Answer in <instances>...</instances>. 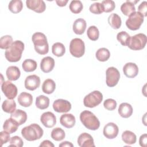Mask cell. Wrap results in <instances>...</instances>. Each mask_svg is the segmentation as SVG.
<instances>
[{
  "label": "cell",
  "mask_w": 147,
  "mask_h": 147,
  "mask_svg": "<svg viewBox=\"0 0 147 147\" xmlns=\"http://www.w3.org/2000/svg\"><path fill=\"white\" fill-rule=\"evenodd\" d=\"M7 78L10 81H15L19 79L21 75L20 69L16 66L9 67L6 71Z\"/></svg>",
  "instance_id": "25"
},
{
  "label": "cell",
  "mask_w": 147,
  "mask_h": 147,
  "mask_svg": "<svg viewBox=\"0 0 147 147\" xmlns=\"http://www.w3.org/2000/svg\"><path fill=\"white\" fill-rule=\"evenodd\" d=\"M42 146H48V147H54V144L49 140H44L43 141L40 145V147Z\"/></svg>",
  "instance_id": "48"
},
{
  "label": "cell",
  "mask_w": 147,
  "mask_h": 147,
  "mask_svg": "<svg viewBox=\"0 0 147 147\" xmlns=\"http://www.w3.org/2000/svg\"><path fill=\"white\" fill-rule=\"evenodd\" d=\"M118 132L119 129L118 126L113 122L107 123L103 127V135L108 139L115 138L118 136Z\"/></svg>",
  "instance_id": "12"
},
{
  "label": "cell",
  "mask_w": 147,
  "mask_h": 147,
  "mask_svg": "<svg viewBox=\"0 0 147 147\" xmlns=\"http://www.w3.org/2000/svg\"><path fill=\"white\" fill-rule=\"evenodd\" d=\"M53 110L57 113H67L71 109V103L65 99H59L53 103Z\"/></svg>",
  "instance_id": "11"
},
{
  "label": "cell",
  "mask_w": 147,
  "mask_h": 147,
  "mask_svg": "<svg viewBox=\"0 0 147 147\" xmlns=\"http://www.w3.org/2000/svg\"><path fill=\"white\" fill-rule=\"evenodd\" d=\"M55 67V60L50 57L47 56L44 57L40 63V68L44 73H48L52 71Z\"/></svg>",
  "instance_id": "18"
},
{
  "label": "cell",
  "mask_w": 147,
  "mask_h": 147,
  "mask_svg": "<svg viewBox=\"0 0 147 147\" xmlns=\"http://www.w3.org/2000/svg\"><path fill=\"white\" fill-rule=\"evenodd\" d=\"M10 140V133L7 131L3 130L0 133V141H1V146L4 144H6Z\"/></svg>",
  "instance_id": "45"
},
{
  "label": "cell",
  "mask_w": 147,
  "mask_h": 147,
  "mask_svg": "<svg viewBox=\"0 0 147 147\" xmlns=\"http://www.w3.org/2000/svg\"><path fill=\"white\" fill-rule=\"evenodd\" d=\"M130 37L131 36L125 31H121L117 35V40L123 46H127Z\"/></svg>",
  "instance_id": "38"
},
{
  "label": "cell",
  "mask_w": 147,
  "mask_h": 147,
  "mask_svg": "<svg viewBox=\"0 0 147 147\" xmlns=\"http://www.w3.org/2000/svg\"><path fill=\"white\" fill-rule=\"evenodd\" d=\"M13 38L10 35H5L0 38V48L2 49H7L13 43Z\"/></svg>",
  "instance_id": "40"
},
{
  "label": "cell",
  "mask_w": 147,
  "mask_h": 147,
  "mask_svg": "<svg viewBox=\"0 0 147 147\" xmlns=\"http://www.w3.org/2000/svg\"><path fill=\"white\" fill-rule=\"evenodd\" d=\"M40 121L45 127L51 128L56 125V118L53 113L47 111L41 115Z\"/></svg>",
  "instance_id": "14"
},
{
  "label": "cell",
  "mask_w": 147,
  "mask_h": 147,
  "mask_svg": "<svg viewBox=\"0 0 147 147\" xmlns=\"http://www.w3.org/2000/svg\"><path fill=\"white\" fill-rule=\"evenodd\" d=\"M23 145H24V142L22 138L17 136H15L10 138V145H9V146L22 147Z\"/></svg>",
  "instance_id": "44"
},
{
  "label": "cell",
  "mask_w": 147,
  "mask_h": 147,
  "mask_svg": "<svg viewBox=\"0 0 147 147\" xmlns=\"http://www.w3.org/2000/svg\"><path fill=\"white\" fill-rule=\"evenodd\" d=\"M122 140L126 144L132 145L136 143V135L130 130H125L122 134Z\"/></svg>",
  "instance_id": "28"
},
{
  "label": "cell",
  "mask_w": 147,
  "mask_h": 147,
  "mask_svg": "<svg viewBox=\"0 0 147 147\" xmlns=\"http://www.w3.org/2000/svg\"><path fill=\"white\" fill-rule=\"evenodd\" d=\"M69 8L72 13L74 14H78L82 11L83 6L80 1L74 0L71 2Z\"/></svg>",
  "instance_id": "37"
},
{
  "label": "cell",
  "mask_w": 147,
  "mask_h": 147,
  "mask_svg": "<svg viewBox=\"0 0 147 147\" xmlns=\"http://www.w3.org/2000/svg\"><path fill=\"white\" fill-rule=\"evenodd\" d=\"M123 72L126 77L133 78L138 74V67L137 64L134 63H127L123 67Z\"/></svg>",
  "instance_id": "17"
},
{
  "label": "cell",
  "mask_w": 147,
  "mask_h": 147,
  "mask_svg": "<svg viewBox=\"0 0 147 147\" xmlns=\"http://www.w3.org/2000/svg\"><path fill=\"white\" fill-rule=\"evenodd\" d=\"M2 109L5 113L12 114L16 111V103L13 99H6L2 103Z\"/></svg>",
  "instance_id": "30"
},
{
  "label": "cell",
  "mask_w": 147,
  "mask_h": 147,
  "mask_svg": "<svg viewBox=\"0 0 147 147\" xmlns=\"http://www.w3.org/2000/svg\"><path fill=\"white\" fill-rule=\"evenodd\" d=\"M128 17L126 21V25L131 30H138L144 20V16L138 11H134Z\"/></svg>",
  "instance_id": "7"
},
{
  "label": "cell",
  "mask_w": 147,
  "mask_h": 147,
  "mask_svg": "<svg viewBox=\"0 0 147 147\" xmlns=\"http://www.w3.org/2000/svg\"><path fill=\"white\" fill-rule=\"evenodd\" d=\"M147 41L146 36L144 33H138L130 37L127 47L131 50L138 51L145 48Z\"/></svg>",
  "instance_id": "5"
},
{
  "label": "cell",
  "mask_w": 147,
  "mask_h": 147,
  "mask_svg": "<svg viewBox=\"0 0 147 147\" xmlns=\"http://www.w3.org/2000/svg\"><path fill=\"white\" fill-rule=\"evenodd\" d=\"M1 90L5 96L9 99H14L18 92L16 86L10 82V80L5 81L2 83Z\"/></svg>",
  "instance_id": "10"
},
{
  "label": "cell",
  "mask_w": 147,
  "mask_h": 147,
  "mask_svg": "<svg viewBox=\"0 0 147 147\" xmlns=\"http://www.w3.org/2000/svg\"><path fill=\"white\" fill-rule=\"evenodd\" d=\"M103 100L102 94L97 90L94 91L87 95L83 99L84 105L89 108H93L98 106Z\"/></svg>",
  "instance_id": "8"
},
{
  "label": "cell",
  "mask_w": 147,
  "mask_h": 147,
  "mask_svg": "<svg viewBox=\"0 0 147 147\" xmlns=\"http://www.w3.org/2000/svg\"><path fill=\"white\" fill-rule=\"evenodd\" d=\"M106 82L107 86L113 87L117 84L120 79L119 71L114 67H109L106 71Z\"/></svg>",
  "instance_id": "9"
},
{
  "label": "cell",
  "mask_w": 147,
  "mask_h": 147,
  "mask_svg": "<svg viewBox=\"0 0 147 147\" xmlns=\"http://www.w3.org/2000/svg\"><path fill=\"white\" fill-rule=\"evenodd\" d=\"M18 126L19 125L16 121H14L11 118H10L5 121L3 125V130H5L10 134H11L17 130Z\"/></svg>",
  "instance_id": "26"
},
{
  "label": "cell",
  "mask_w": 147,
  "mask_h": 147,
  "mask_svg": "<svg viewBox=\"0 0 147 147\" xmlns=\"http://www.w3.org/2000/svg\"><path fill=\"white\" fill-rule=\"evenodd\" d=\"M68 0H56V1L57 5L60 7L65 6L68 3Z\"/></svg>",
  "instance_id": "50"
},
{
  "label": "cell",
  "mask_w": 147,
  "mask_h": 147,
  "mask_svg": "<svg viewBox=\"0 0 147 147\" xmlns=\"http://www.w3.org/2000/svg\"><path fill=\"white\" fill-rule=\"evenodd\" d=\"M101 4L103 12L106 13H109L113 11L115 7V2L112 0L102 1Z\"/></svg>",
  "instance_id": "41"
},
{
  "label": "cell",
  "mask_w": 147,
  "mask_h": 147,
  "mask_svg": "<svg viewBox=\"0 0 147 147\" xmlns=\"http://www.w3.org/2000/svg\"><path fill=\"white\" fill-rule=\"evenodd\" d=\"M9 10L14 14L20 13L23 8V3L21 0H12L8 5Z\"/></svg>",
  "instance_id": "33"
},
{
  "label": "cell",
  "mask_w": 147,
  "mask_h": 147,
  "mask_svg": "<svg viewBox=\"0 0 147 147\" xmlns=\"http://www.w3.org/2000/svg\"><path fill=\"white\" fill-rule=\"evenodd\" d=\"M103 106L107 110H114L117 107V102L114 99L111 98L106 99L103 102Z\"/></svg>",
  "instance_id": "43"
},
{
  "label": "cell",
  "mask_w": 147,
  "mask_h": 147,
  "mask_svg": "<svg viewBox=\"0 0 147 147\" xmlns=\"http://www.w3.org/2000/svg\"><path fill=\"white\" fill-rule=\"evenodd\" d=\"M40 79L36 75H32L27 76L25 80V87L30 91H33L39 87Z\"/></svg>",
  "instance_id": "15"
},
{
  "label": "cell",
  "mask_w": 147,
  "mask_h": 147,
  "mask_svg": "<svg viewBox=\"0 0 147 147\" xmlns=\"http://www.w3.org/2000/svg\"><path fill=\"white\" fill-rule=\"evenodd\" d=\"M49 105V99L44 95L38 96L36 99V106L40 110H44L48 107Z\"/></svg>",
  "instance_id": "31"
},
{
  "label": "cell",
  "mask_w": 147,
  "mask_h": 147,
  "mask_svg": "<svg viewBox=\"0 0 147 147\" xmlns=\"http://www.w3.org/2000/svg\"><path fill=\"white\" fill-rule=\"evenodd\" d=\"M78 144L80 147L95 146L92 137L87 133H83L78 138Z\"/></svg>",
  "instance_id": "16"
},
{
  "label": "cell",
  "mask_w": 147,
  "mask_h": 147,
  "mask_svg": "<svg viewBox=\"0 0 147 147\" xmlns=\"http://www.w3.org/2000/svg\"><path fill=\"white\" fill-rule=\"evenodd\" d=\"M86 26V21L83 18H78L76 20L73 24V31L76 34H82L84 32Z\"/></svg>",
  "instance_id": "22"
},
{
  "label": "cell",
  "mask_w": 147,
  "mask_h": 147,
  "mask_svg": "<svg viewBox=\"0 0 147 147\" xmlns=\"http://www.w3.org/2000/svg\"><path fill=\"white\" fill-rule=\"evenodd\" d=\"M10 118L16 121L20 126L26 121L27 114L25 111L20 109H17L16 110L14 113L11 114Z\"/></svg>",
  "instance_id": "24"
},
{
  "label": "cell",
  "mask_w": 147,
  "mask_h": 147,
  "mask_svg": "<svg viewBox=\"0 0 147 147\" xmlns=\"http://www.w3.org/2000/svg\"><path fill=\"white\" fill-rule=\"evenodd\" d=\"M138 1V0L136 1L127 0L125 2L123 3L121 6V10L122 13L126 16H129L131 13L136 11L134 3H136Z\"/></svg>",
  "instance_id": "20"
},
{
  "label": "cell",
  "mask_w": 147,
  "mask_h": 147,
  "mask_svg": "<svg viewBox=\"0 0 147 147\" xmlns=\"http://www.w3.org/2000/svg\"><path fill=\"white\" fill-rule=\"evenodd\" d=\"M146 142H147V134H144L140 136V140H139V143L141 146L146 147Z\"/></svg>",
  "instance_id": "47"
},
{
  "label": "cell",
  "mask_w": 147,
  "mask_h": 147,
  "mask_svg": "<svg viewBox=\"0 0 147 147\" xmlns=\"http://www.w3.org/2000/svg\"><path fill=\"white\" fill-rule=\"evenodd\" d=\"M18 103L23 107H28L31 106L33 102V96L32 95L28 92H21L18 97Z\"/></svg>",
  "instance_id": "21"
},
{
  "label": "cell",
  "mask_w": 147,
  "mask_h": 147,
  "mask_svg": "<svg viewBox=\"0 0 147 147\" xmlns=\"http://www.w3.org/2000/svg\"><path fill=\"white\" fill-rule=\"evenodd\" d=\"M52 53L57 57L63 56L65 52V48L61 42H56L52 47Z\"/></svg>",
  "instance_id": "35"
},
{
  "label": "cell",
  "mask_w": 147,
  "mask_h": 147,
  "mask_svg": "<svg viewBox=\"0 0 147 147\" xmlns=\"http://www.w3.org/2000/svg\"><path fill=\"white\" fill-rule=\"evenodd\" d=\"M89 9L91 13L95 14H100L103 12L102 4L99 2H95L92 3L90 6Z\"/></svg>",
  "instance_id": "42"
},
{
  "label": "cell",
  "mask_w": 147,
  "mask_h": 147,
  "mask_svg": "<svg viewBox=\"0 0 147 147\" xmlns=\"http://www.w3.org/2000/svg\"><path fill=\"white\" fill-rule=\"evenodd\" d=\"M96 59L99 61H106L110 57V52L106 48H101L98 49L95 53Z\"/></svg>",
  "instance_id": "32"
},
{
  "label": "cell",
  "mask_w": 147,
  "mask_h": 147,
  "mask_svg": "<svg viewBox=\"0 0 147 147\" xmlns=\"http://www.w3.org/2000/svg\"><path fill=\"white\" fill-rule=\"evenodd\" d=\"M44 134L42 129L36 123H32L24 127L21 130V134L23 138L29 141L39 140Z\"/></svg>",
  "instance_id": "2"
},
{
  "label": "cell",
  "mask_w": 147,
  "mask_h": 147,
  "mask_svg": "<svg viewBox=\"0 0 147 147\" xmlns=\"http://www.w3.org/2000/svg\"><path fill=\"white\" fill-rule=\"evenodd\" d=\"M22 67L24 71L26 72H30L36 69L37 64L36 61L34 60L26 59L23 61Z\"/></svg>",
  "instance_id": "34"
},
{
  "label": "cell",
  "mask_w": 147,
  "mask_h": 147,
  "mask_svg": "<svg viewBox=\"0 0 147 147\" xmlns=\"http://www.w3.org/2000/svg\"><path fill=\"white\" fill-rule=\"evenodd\" d=\"M87 35L91 40H97L99 36V32L98 28L95 26H90L87 29Z\"/></svg>",
  "instance_id": "39"
},
{
  "label": "cell",
  "mask_w": 147,
  "mask_h": 147,
  "mask_svg": "<svg viewBox=\"0 0 147 147\" xmlns=\"http://www.w3.org/2000/svg\"><path fill=\"white\" fill-rule=\"evenodd\" d=\"M56 88V84L54 80L51 79H47L42 83V90L47 94H51L54 92Z\"/></svg>",
  "instance_id": "27"
},
{
  "label": "cell",
  "mask_w": 147,
  "mask_h": 147,
  "mask_svg": "<svg viewBox=\"0 0 147 147\" xmlns=\"http://www.w3.org/2000/svg\"><path fill=\"white\" fill-rule=\"evenodd\" d=\"M60 122L64 127L69 129L75 125V117L72 114H64L60 118Z\"/></svg>",
  "instance_id": "19"
},
{
  "label": "cell",
  "mask_w": 147,
  "mask_h": 147,
  "mask_svg": "<svg viewBox=\"0 0 147 147\" xmlns=\"http://www.w3.org/2000/svg\"><path fill=\"white\" fill-rule=\"evenodd\" d=\"M26 5L28 9L38 13H41L46 9V5L42 0H27Z\"/></svg>",
  "instance_id": "13"
},
{
  "label": "cell",
  "mask_w": 147,
  "mask_h": 147,
  "mask_svg": "<svg viewBox=\"0 0 147 147\" xmlns=\"http://www.w3.org/2000/svg\"><path fill=\"white\" fill-rule=\"evenodd\" d=\"M80 120L82 124L89 130H96L100 126L98 118L92 112L88 110H84L80 113Z\"/></svg>",
  "instance_id": "4"
},
{
  "label": "cell",
  "mask_w": 147,
  "mask_h": 147,
  "mask_svg": "<svg viewBox=\"0 0 147 147\" xmlns=\"http://www.w3.org/2000/svg\"><path fill=\"white\" fill-rule=\"evenodd\" d=\"M118 113L121 117L127 118L133 114V107L128 103H122L119 106Z\"/></svg>",
  "instance_id": "23"
},
{
  "label": "cell",
  "mask_w": 147,
  "mask_h": 147,
  "mask_svg": "<svg viewBox=\"0 0 147 147\" xmlns=\"http://www.w3.org/2000/svg\"><path fill=\"white\" fill-rule=\"evenodd\" d=\"M138 12L142 14L144 17H146L147 16V2L146 1H143L138 7Z\"/></svg>",
  "instance_id": "46"
},
{
  "label": "cell",
  "mask_w": 147,
  "mask_h": 147,
  "mask_svg": "<svg viewBox=\"0 0 147 147\" xmlns=\"http://www.w3.org/2000/svg\"><path fill=\"white\" fill-rule=\"evenodd\" d=\"M34 49L40 55H45L49 51V45L46 36L41 32L34 33L32 37Z\"/></svg>",
  "instance_id": "3"
},
{
  "label": "cell",
  "mask_w": 147,
  "mask_h": 147,
  "mask_svg": "<svg viewBox=\"0 0 147 147\" xmlns=\"http://www.w3.org/2000/svg\"><path fill=\"white\" fill-rule=\"evenodd\" d=\"M59 147H66V146H67V147H73L74 145L69 141H65L62 142L61 144H60L59 145Z\"/></svg>",
  "instance_id": "49"
},
{
  "label": "cell",
  "mask_w": 147,
  "mask_h": 147,
  "mask_svg": "<svg viewBox=\"0 0 147 147\" xmlns=\"http://www.w3.org/2000/svg\"><path fill=\"white\" fill-rule=\"evenodd\" d=\"M69 52L75 57H82L85 52V45L84 41L79 38L72 39L69 44Z\"/></svg>",
  "instance_id": "6"
},
{
  "label": "cell",
  "mask_w": 147,
  "mask_h": 147,
  "mask_svg": "<svg viewBox=\"0 0 147 147\" xmlns=\"http://www.w3.org/2000/svg\"><path fill=\"white\" fill-rule=\"evenodd\" d=\"M24 43L20 40L14 41L5 52L6 59L9 62H17L22 56L24 50Z\"/></svg>",
  "instance_id": "1"
},
{
  "label": "cell",
  "mask_w": 147,
  "mask_h": 147,
  "mask_svg": "<svg viewBox=\"0 0 147 147\" xmlns=\"http://www.w3.org/2000/svg\"><path fill=\"white\" fill-rule=\"evenodd\" d=\"M51 136L53 140L56 141H60L65 138V133L61 128L56 127L52 130Z\"/></svg>",
  "instance_id": "36"
},
{
  "label": "cell",
  "mask_w": 147,
  "mask_h": 147,
  "mask_svg": "<svg viewBox=\"0 0 147 147\" xmlns=\"http://www.w3.org/2000/svg\"><path fill=\"white\" fill-rule=\"evenodd\" d=\"M109 24L115 29H119L122 24V21L121 17L116 13L111 14L108 17Z\"/></svg>",
  "instance_id": "29"
}]
</instances>
